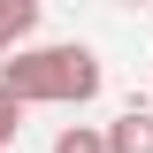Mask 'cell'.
I'll use <instances>...</instances> for the list:
<instances>
[{"mask_svg": "<svg viewBox=\"0 0 153 153\" xmlns=\"http://www.w3.org/2000/svg\"><path fill=\"white\" fill-rule=\"evenodd\" d=\"M23 115H31V107H23L8 84H0V153H16V138H23Z\"/></svg>", "mask_w": 153, "mask_h": 153, "instance_id": "5", "label": "cell"}, {"mask_svg": "<svg viewBox=\"0 0 153 153\" xmlns=\"http://www.w3.org/2000/svg\"><path fill=\"white\" fill-rule=\"evenodd\" d=\"M31 31H38V0H0V61L31 46Z\"/></svg>", "mask_w": 153, "mask_h": 153, "instance_id": "3", "label": "cell"}, {"mask_svg": "<svg viewBox=\"0 0 153 153\" xmlns=\"http://www.w3.org/2000/svg\"><path fill=\"white\" fill-rule=\"evenodd\" d=\"M100 138H107V153H153V107H123L115 123H100Z\"/></svg>", "mask_w": 153, "mask_h": 153, "instance_id": "2", "label": "cell"}, {"mask_svg": "<svg viewBox=\"0 0 153 153\" xmlns=\"http://www.w3.org/2000/svg\"><path fill=\"white\" fill-rule=\"evenodd\" d=\"M54 153H107V138H100V123H61Z\"/></svg>", "mask_w": 153, "mask_h": 153, "instance_id": "4", "label": "cell"}, {"mask_svg": "<svg viewBox=\"0 0 153 153\" xmlns=\"http://www.w3.org/2000/svg\"><path fill=\"white\" fill-rule=\"evenodd\" d=\"M0 84L23 107H84V100H100L107 69L84 38H54V46H16L0 61Z\"/></svg>", "mask_w": 153, "mask_h": 153, "instance_id": "1", "label": "cell"}]
</instances>
